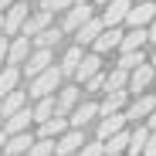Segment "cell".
<instances>
[{
    "mask_svg": "<svg viewBox=\"0 0 156 156\" xmlns=\"http://www.w3.org/2000/svg\"><path fill=\"white\" fill-rule=\"evenodd\" d=\"M61 68L55 65V68H48L41 78H34V82H27V95L34 98V102H41V98H51V95H58L61 92Z\"/></svg>",
    "mask_w": 156,
    "mask_h": 156,
    "instance_id": "1",
    "label": "cell"
},
{
    "mask_svg": "<svg viewBox=\"0 0 156 156\" xmlns=\"http://www.w3.org/2000/svg\"><path fill=\"white\" fill-rule=\"evenodd\" d=\"M27 20H31V7H27V0H17V4L4 14V34H7V37H20L24 27H27Z\"/></svg>",
    "mask_w": 156,
    "mask_h": 156,
    "instance_id": "2",
    "label": "cell"
},
{
    "mask_svg": "<svg viewBox=\"0 0 156 156\" xmlns=\"http://www.w3.org/2000/svg\"><path fill=\"white\" fill-rule=\"evenodd\" d=\"M95 17V10H92V4H75L65 17H61V31H68V34H78L85 27V24Z\"/></svg>",
    "mask_w": 156,
    "mask_h": 156,
    "instance_id": "3",
    "label": "cell"
},
{
    "mask_svg": "<svg viewBox=\"0 0 156 156\" xmlns=\"http://www.w3.org/2000/svg\"><path fill=\"white\" fill-rule=\"evenodd\" d=\"M156 112V95L153 92H146V95H136L133 102H129V109H126V119L129 122H149V115Z\"/></svg>",
    "mask_w": 156,
    "mask_h": 156,
    "instance_id": "4",
    "label": "cell"
},
{
    "mask_svg": "<svg viewBox=\"0 0 156 156\" xmlns=\"http://www.w3.org/2000/svg\"><path fill=\"white\" fill-rule=\"evenodd\" d=\"M48 68H55V55H51V51H41V48H34V55L27 58V65H24L20 71L27 75V82H34V78H41Z\"/></svg>",
    "mask_w": 156,
    "mask_h": 156,
    "instance_id": "5",
    "label": "cell"
},
{
    "mask_svg": "<svg viewBox=\"0 0 156 156\" xmlns=\"http://www.w3.org/2000/svg\"><path fill=\"white\" fill-rule=\"evenodd\" d=\"M82 95H85V88H82V85H61V92H58V115H65V119H68V115H71L78 105H82V102H85Z\"/></svg>",
    "mask_w": 156,
    "mask_h": 156,
    "instance_id": "6",
    "label": "cell"
},
{
    "mask_svg": "<svg viewBox=\"0 0 156 156\" xmlns=\"http://www.w3.org/2000/svg\"><path fill=\"white\" fill-rule=\"evenodd\" d=\"M34 55V41L31 37H10V55H7V65H14V68H24L27 65V58Z\"/></svg>",
    "mask_w": 156,
    "mask_h": 156,
    "instance_id": "7",
    "label": "cell"
},
{
    "mask_svg": "<svg viewBox=\"0 0 156 156\" xmlns=\"http://www.w3.org/2000/svg\"><path fill=\"white\" fill-rule=\"evenodd\" d=\"M156 20V4H149V0H143V4H133V10H129L126 24H129V31L133 27H146L149 31V24Z\"/></svg>",
    "mask_w": 156,
    "mask_h": 156,
    "instance_id": "8",
    "label": "cell"
},
{
    "mask_svg": "<svg viewBox=\"0 0 156 156\" xmlns=\"http://www.w3.org/2000/svg\"><path fill=\"white\" fill-rule=\"evenodd\" d=\"M129 10H133V0H112L105 10H98V17L105 20V27H119V24L129 17Z\"/></svg>",
    "mask_w": 156,
    "mask_h": 156,
    "instance_id": "9",
    "label": "cell"
},
{
    "mask_svg": "<svg viewBox=\"0 0 156 156\" xmlns=\"http://www.w3.org/2000/svg\"><path fill=\"white\" fill-rule=\"evenodd\" d=\"M129 109V92H105V98L98 102V112L102 119H109V115H119Z\"/></svg>",
    "mask_w": 156,
    "mask_h": 156,
    "instance_id": "10",
    "label": "cell"
},
{
    "mask_svg": "<svg viewBox=\"0 0 156 156\" xmlns=\"http://www.w3.org/2000/svg\"><path fill=\"white\" fill-rule=\"evenodd\" d=\"M85 146V136H82V129H71V133H65L58 143H55V156H78Z\"/></svg>",
    "mask_w": 156,
    "mask_h": 156,
    "instance_id": "11",
    "label": "cell"
},
{
    "mask_svg": "<svg viewBox=\"0 0 156 156\" xmlns=\"http://www.w3.org/2000/svg\"><path fill=\"white\" fill-rule=\"evenodd\" d=\"M102 31H105V20H102V17L95 14V17L85 24V27L75 34V44H78V48H85V44H92V48H95V41L102 37Z\"/></svg>",
    "mask_w": 156,
    "mask_h": 156,
    "instance_id": "12",
    "label": "cell"
},
{
    "mask_svg": "<svg viewBox=\"0 0 156 156\" xmlns=\"http://www.w3.org/2000/svg\"><path fill=\"white\" fill-rule=\"evenodd\" d=\"M95 115H102V112H98V102L85 98L82 105H78V109H75V112L68 115V122H71V129H85V126H88V122H92Z\"/></svg>",
    "mask_w": 156,
    "mask_h": 156,
    "instance_id": "13",
    "label": "cell"
},
{
    "mask_svg": "<svg viewBox=\"0 0 156 156\" xmlns=\"http://www.w3.org/2000/svg\"><path fill=\"white\" fill-rule=\"evenodd\" d=\"M65 133H71V122L65 119V115H55L51 122H44V126H37V139H61Z\"/></svg>",
    "mask_w": 156,
    "mask_h": 156,
    "instance_id": "14",
    "label": "cell"
},
{
    "mask_svg": "<svg viewBox=\"0 0 156 156\" xmlns=\"http://www.w3.org/2000/svg\"><path fill=\"white\" fill-rule=\"evenodd\" d=\"M126 126H129L126 112H119V115H109V119H102V122H98V139H102V143H109L112 136L126 133Z\"/></svg>",
    "mask_w": 156,
    "mask_h": 156,
    "instance_id": "15",
    "label": "cell"
},
{
    "mask_svg": "<svg viewBox=\"0 0 156 156\" xmlns=\"http://www.w3.org/2000/svg\"><path fill=\"white\" fill-rule=\"evenodd\" d=\"M156 82V68L153 65H143V68H136L133 75H129V92H139V95H146V88Z\"/></svg>",
    "mask_w": 156,
    "mask_h": 156,
    "instance_id": "16",
    "label": "cell"
},
{
    "mask_svg": "<svg viewBox=\"0 0 156 156\" xmlns=\"http://www.w3.org/2000/svg\"><path fill=\"white\" fill-rule=\"evenodd\" d=\"M31 122H34V112L31 109H24L10 119H4V133L7 136H20V133H31Z\"/></svg>",
    "mask_w": 156,
    "mask_h": 156,
    "instance_id": "17",
    "label": "cell"
},
{
    "mask_svg": "<svg viewBox=\"0 0 156 156\" xmlns=\"http://www.w3.org/2000/svg\"><path fill=\"white\" fill-rule=\"evenodd\" d=\"M51 20H55V14H48V10L37 7V10L31 14V20H27V27H24V37H31V41H34L37 34H44V31L51 27Z\"/></svg>",
    "mask_w": 156,
    "mask_h": 156,
    "instance_id": "18",
    "label": "cell"
},
{
    "mask_svg": "<svg viewBox=\"0 0 156 156\" xmlns=\"http://www.w3.org/2000/svg\"><path fill=\"white\" fill-rule=\"evenodd\" d=\"M122 31L119 27H105V31H102V37L95 41V55H109V51H119L122 48Z\"/></svg>",
    "mask_w": 156,
    "mask_h": 156,
    "instance_id": "19",
    "label": "cell"
},
{
    "mask_svg": "<svg viewBox=\"0 0 156 156\" xmlns=\"http://www.w3.org/2000/svg\"><path fill=\"white\" fill-rule=\"evenodd\" d=\"M102 71H105L102 68V55L92 51V55H85V61H82V68L75 71V78H78V85H85V82H92L95 75H102Z\"/></svg>",
    "mask_w": 156,
    "mask_h": 156,
    "instance_id": "20",
    "label": "cell"
},
{
    "mask_svg": "<svg viewBox=\"0 0 156 156\" xmlns=\"http://www.w3.org/2000/svg\"><path fill=\"white\" fill-rule=\"evenodd\" d=\"M34 143H37V136H31V133L10 136V139H7V149H4V156H27V153L34 149Z\"/></svg>",
    "mask_w": 156,
    "mask_h": 156,
    "instance_id": "21",
    "label": "cell"
},
{
    "mask_svg": "<svg viewBox=\"0 0 156 156\" xmlns=\"http://www.w3.org/2000/svg\"><path fill=\"white\" fill-rule=\"evenodd\" d=\"M27 92H10V95H4V98H0V109H4V119H10V115H17V112H24V109H27Z\"/></svg>",
    "mask_w": 156,
    "mask_h": 156,
    "instance_id": "22",
    "label": "cell"
},
{
    "mask_svg": "<svg viewBox=\"0 0 156 156\" xmlns=\"http://www.w3.org/2000/svg\"><path fill=\"white\" fill-rule=\"evenodd\" d=\"M149 41V31L146 27H133V31H126V37H122V55H136V51H143V44Z\"/></svg>",
    "mask_w": 156,
    "mask_h": 156,
    "instance_id": "23",
    "label": "cell"
},
{
    "mask_svg": "<svg viewBox=\"0 0 156 156\" xmlns=\"http://www.w3.org/2000/svg\"><path fill=\"white\" fill-rule=\"evenodd\" d=\"M34 122L37 126H44V122H51L58 115V95H51V98H41V102H34Z\"/></svg>",
    "mask_w": 156,
    "mask_h": 156,
    "instance_id": "24",
    "label": "cell"
},
{
    "mask_svg": "<svg viewBox=\"0 0 156 156\" xmlns=\"http://www.w3.org/2000/svg\"><path fill=\"white\" fill-rule=\"evenodd\" d=\"M82 61H85V51L82 48H78V44H71L68 51H65V58H61V75H75L78 68H82Z\"/></svg>",
    "mask_w": 156,
    "mask_h": 156,
    "instance_id": "25",
    "label": "cell"
},
{
    "mask_svg": "<svg viewBox=\"0 0 156 156\" xmlns=\"http://www.w3.org/2000/svg\"><path fill=\"white\" fill-rule=\"evenodd\" d=\"M105 92H129V71H122V68H109L105 71Z\"/></svg>",
    "mask_w": 156,
    "mask_h": 156,
    "instance_id": "26",
    "label": "cell"
},
{
    "mask_svg": "<svg viewBox=\"0 0 156 156\" xmlns=\"http://www.w3.org/2000/svg\"><path fill=\"white\" fill-rule=\"evenodd\" d=\"M20 68H14V65H7L4 71H0V98L4 95H10V92H17V85H20Z\"/></svg>",
    "mask_w": 156,
    "mask_h": 156,
    "instance_id": "27",
    "label": "cell"
},
{
    "mask_svg": "<svg viewBox=\"0 0 156 156\" xmlns=\"http://www.w3.org/2000/svg\"><path fill=\"white\" fill-rule=\"evenodd\" d=\"M149 136H153V129H149V126H136V129H133V139H129V156H143Z\"/></svg>",
    "mask_w": 156,
    "mask_h": 156,
    "instance_id": "28",
    "label": "cell"
},
{
    "mask_svg": "<svg viewBox=\"0 0 156 156\" xmlns=\"http://www.w3.org/2000/svg\"><path fill=\"white\" fill-rule=\"evenodd\" d=\"M129 139H133V129H126V133L112 136V139L105 143V153H109V156H122V153L129 149Z\"/></svg>",
    "mask_w": 156,
    "mask_h": 156,
    "instance_id": "29",
    "label": "cell"
},
{
    "mask_svg": "<svg viewBox=\"0 0 156 156\" xmlns=\"http://www.w3.org/2000/svg\"><path fill=\"white\" fill-rule=\"evenodd\" d=\"M61 34H65L61 27H48L44 34H37V37H34V48H41V51H51V48H55V44L61 41Z\"/></svg>",
    "mask_w": 156,
    "mask_h": 156,
    "instance_id": "30",
    "label": "cell"
},
{
    "mask_svg": "<svg viewBox=\"0 0 156 156\" xmlns=\"http://www.w3.org/2000/svg\"><path fill=\"white\" fill-rule=\"evenodd\" d=\"M143 65H149V61L143 58V51H136V55H119V61H115V68H122V71H129V75H133L136 68H143Z\"/></svg>",
    "mask_w": 156,
    "mask_h": 156,
    "instance_id": "31",
    "label": "cell"
},
{
    "mask_svg": "<svg viewBox=\"0 0 156 156\" xmlns=\"http://www.w3.org/2000/svg\"><path fill=\"white\" fill-rule=\"evenodd\" d=\"M71 7H75V0H41V10H48V14H55V10L68 14Z\"/></svg>",
    "mask_w": 156,
    "mask_h": 156,
    "instance_id": "32",
    "label": "cell"
},
{
    "mask_svg": "<svg viewBox=\"0 0 156 156\" xmlns=\"http://www.w3.org/2000/svg\"><path fill=\"white\" fill-rule=\"evenodd\" d=\"M27 156H55V139H37Z\"/></svg>",
    "mask_w": 156,
    "mask_h": 156,
    "instance_id": "33",
    "label": "cell"
},
{
    "mask_svg": "<svg viewBox=\"0 0 156 156\" xmlns=\"http://www.w3.org/2000/svg\"><path fill=\"white\" fill-rule=\"evenodd\" d=\"M78 156H109V153H105V143H102V139H95V143H85Z\"/></svg>",
    "mask_w": 156,
    "mask_h": 156,
    "instance_id": "34",
    "label": "cell"
},
{
    "mask_svg": "<svg viewBox=\"0 0 156 156\" xmlns=\"http://www.w3.org/2000/svg\"><path fill=\"white\" fill-rule=\"evenodd\" d=\"M82 88H85V92H105V71H102V75H95L92 82H85Z\"/></svg>",
    "mask_w": 156,
    "mask_h": 156,
    "instance_id": "35",
    "label": "cell"
},
{
    "mask_svg": "<svg viewBox=\"0 0 156 156\" xmlns=\"http://www.w3.org/2000/svg\"><path fill=\"white\" fill-rule=\"evenodd\" d=\"M7 55H10V37L4 34V37H0V71L7 68Z\"/></svg>",
    "mask_w": 156,
    "mask_h": 156,
    "instance_id": "36",
    "label": "cell"
},
{
    "mask_svg": "<svg viewBox=\"0 0 156 156\" xmlns=\"http://www.w3.org/2000/svg\"><path fill=\"white\" fill-rule=\"evenodd\" d=\"M143 156H156V133L149 136V143H146V149H143Z\"/></svg>",
    "mask_w": 156,
    "mask_h": 156,
    "instance_id": "37",
    "label": "cell"
},
{
    "mask_svg": "<svg viewBox=\"0 0 156 156\" xmlns=\"http://www.w3.org/2000/svg\"><path fill=\"white\" fill-rule=\"evenodd\" d=\"M14 4H17V0H0V14H7V10L14 7Z\"/></svg>",
    "mask_w": 156,
    "mask_h": 156,
    "instance_id": "38",
    "label": "cell"
},
{
    "mask_svg": "<svg viewBox=\"0 0 156 156\" xmlns=\"http://www.w3.org/2000/svg\"><path fill=\"white\" fill-rule=\"evenodd\" d=\"M7 139H10V136L4 133V129H0V153H4V149H7Z\"/></svg>",
    "mask_w": 156,
    "mask_h": 156,
    "instance_id": "39",
    "label": "cell"
},
{
    "mask_svg": "<svg viewBox=\"0 0 156 156\" xmlns=\"http://www.w3.org/2000/svg\"><path fill=\"white\" fill-rule=\"evenodd\" d=\"M149 41H156V20L149 24Z\"/></svg>",
    "mask_w": 156,
    "mask_h": 156,
    "instance_id": "40",
    "label": "cell"
},
{
    "mask_svg": "<svg viewBox=\"0 0 156 156\" xmlns=\"http://www.w3.org/2000/svg\"><path fill=\"white\" fill-rule=\"evenodd\" d=\"M146 126H149V129H153V133H156V112L149 115V122H146Z\"/></svg>",
    "mask_w": 156,
    "mask_h": 156,
    "instance_id": "41",
    "label": "cell"
},
{
    "mask_svg": "<svg viewBox=\"0 0 156 156\" xmlns=\"http://www.w3.org/2000/svg\"><path fill=\"white\" fill-rule=\"evenodd\" d=\"M109 4H112V0H95V7H102V10H105Z\"/></svg>",
    "mask_w": 156,
    "mask_h": 156,
    "instance_id": "42",
    "label": "cell"
},
{
    "mask_svg": "<svg viewBox=\"0 0 156 156\" xmlns=\"http://www.w3.org/2000/svg\"><path fill=\"white\" fill-rule=\"evenodd\" d=\"M149 65H153V68H156V51H153V61H149Z\"/></svg>",
    "mask_w": 156,
    "mask_h": 156,
    "instance_id": "43",
    "label": "cell"
},
{
    "mask_svg": "<svg viewBox=\"0 0 156 156\" xmlns=\"http://www.w3.org/2000/svg\"><path fill=\"white\" fill-rule=\"evenodd\" d=\"M0 34H4V17H0Z\"/></svg>",
    "mask_w": 156,
    "mask_h": 156,
    "instance_id": "44",
    "label": "cell"
},
{
    "mask_svg": "<svg viewBox=\"0 0 156 156\" xmlns=\"http://www.w3.org/2000/svg\"><path fill=\"white\" fill-rule=\"evenodd\" d=\"M75 4H88V0H75Z\"/></svg>",
    "mask_w": 156,
    "mask_h": 156,
    "instance_id": "45",
    "label": "cell"
},
{
    "mask_svg": "<svg viewBox=\"0 0 156 156\" xmlns=\"http://www.w3.org/2000/svg\"><path fill=\"white\" fill-rule=\"evenodd\" d=\"M0 122H4V109H0Z\"/></svg>",
    "mask_w": 156,
    "mask_h": 156,
    "instance_id": "46",
    "label": "cell"
}]
</instances>
